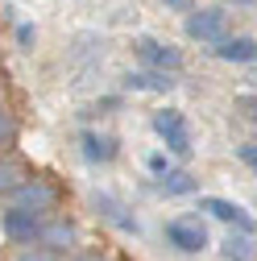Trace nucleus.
Returning a JSON list of instances; mask_svg holds the SVG:
<instances>
[{
	"mask_svg": "<svg viewBox=\"0 0 257 261\" xmlns=\"http://www.w3.org/2000/svg\"><path fill=\"white\" fill-rule=\"evenodd\" d=\"M224 29H228V13H224V9H203V13H191V17H187V38L220 42Z\"/></svg>",
	"mask_w": 257,
	"mask_h": 261,
	"instance_id": "f257e3e1",
	"label": "nucleus"
},
{
	"mask_svg": "<svg viewBox=\"0 0 257 261\" xmlns=\"http://www.w3.org/2000/svg\"><path fill=\"white\" fill-rule=\"evenodd\" d=\"M153 133L162 137L174 153H191V133H187V124H183L178 112H158L153 116Z\"/></svg>",
	"mask_w": 257,
	"mask_h": 261,
	"instance_id": "f03ea898",
	"label": "nucleus"
},
{
	"mask_svg": "<svg viewBox=\"0 0 257 261\" xmlns=\"http://www.w3.org/2000/svg\"><path fill=\"white\" fill-rule=\"evenodd\" d=\"M166 237H170L183 253H199V249L208 245V232H203L199 220H170V224H166Z\"/></svg>",
	"mask_w": 257,
	"mask_h": 261,
	"instance_id": "7ed1b4c3",
	"label": "nucleus"
},
{
	"mask_svg": "<svg viewBox=\"0 0 257 261\" xmlns=\"http://www.w3.org/2000/svg\"><path fill=\"white\" fill-rule=\"evenodd\" d=\"M5 232H9L13 241H21V245H34V241L42 237V224L34 220V212L13 207V212H5Z\"/></svg>",
	"mask_w": 257,
	"mask_h": 261,
	"instance_id": "20e7f679",
	"label": "nucleus"
},
{
	"mask_svg": "<svg viewBox=\"0 0 257 261\" xmlns=\"http://www.w3.org/2000/svg\"><path fill=\"white\" fill-rule=\"evenodd\" d=\"M54 203V191L46 187V182H21L17 187V207H25V212H46Z\"/></svg>",
	"mask_w": 257,
	"mask_h": 261,
	"instance_id": "39448f33",
	"label": "nucleus"
},
{
	"mask_svg": "<svg viewBox=\"0 0 257 261\" xmlns=\"http://www.w3.org/2000/svg\"><path fill=\"white\" fill-rule=\"evenodd\" d=\"M137 50H141V58L145 62H153V67H162V71H178V50H170V46H158V42H149V38H141L137 42Z\"/></svg>",
	"mask_w": 257,
	"mask_h": 261,
	"instance_id": "423d86ee",
	"label": "nucleus"
},
{
	"mask_svg": "<svg viewBox=\"0 0 257 261\" xmlns=\"http://www.w3.org/2000/svg\"><path fill=\"white\" fill-rule=\"evenodd\" d=\"M216 54L228 58V62H253V58H257V42H253V38H228V42L220 38Z\"/></svg>",
	"mask_w": 257,
	"mask_h": 261,
	"instance_id": "0eeeda50",
	"label": "nucleus"
},
{
	"mask_svg": "<svg viewBox=\"0 0 257 261\" xmlns=\"http://www.w3.org/2000/svg\"><path fill=\"white\" fill-rule=\"evenodd\" d=\"M203 212H212L216 220H233V224L245 228V232H253V220H249L237 203H228V199H203Z\"/></svg>",
	"mask_w": 257,
	"mask_h": 261,
	"instance_id": "6e6552de",
	"label": "nucleus"
},
{
	"mask_svg": "<svg viewBox=\"0 0 257 261\" xmlns=\"http://www.w3.org/2000/svg\"><path fill=\"white\" fill-rule=\"evenodd\" d=\"M95 207L104 212V220H112L116 228H124V232H137V220L133 216H124V207L116 199H108V195H95Z\"/></svg>",
	"mask_w": 257,
	"mask_h": 261,
	"instance_id": "1a4fd4ad",
	"label": "nucleus"
},
{
	"mask_svg": "<svg viewBox=\"0 0 257 261\" xmlns=\"http://www.w3.org/2000/svg\"><path fill=\"white\" fill-rule=\"evenodd\" d=\"M128 87H141V91H170L174 79L158 75V71H137V75H128Z\"/></svg>",
	"mask_w": 257,
	"mask_h": 261,
	"instance_id": "9d476101",
	"label": "nucleus"
},
{
	"mask_svg": "<svg viewBox=\"0 0 257 261\" xmlns=\"http://www.w3.org/2000/svg\"><path fill=\"white\" fill-rule=\"evenodd\" d=\"M83 153H87V162H108L116 149H112V141H100L95 133H87L83 137Z\"/></svg>",
	"mask_w": 257,
	"mask_h": 261,
	"instance_id": "9b49d317",
	"label": "nucleus"
},
{
	"mask_svg": "<svg viewBox=\"0 0 257 261\" xmlns=\"http://www.w3.org/2000/svg\"><path fill=\"white\" fill-rule=\"evenodd\" d=\"M162 191L166 195H187V191H195V182H191V174H183V170H166V178H162Z\"/></svg>",
	"mask_w": 257,
	"mask_h": 261,
	"instance_id": "f8f14e48",
	"label": "nucleus"
},
{
	"mask_svg": "<svg viewBox=\"0 0 257 261\" xmlns=\"http://www.w3.org/2000/svg\"><path fill=\"white\" fill-rule=\"evenodd\" d=\"M42 237L50 241V249H62V245L75 241V228L71 224H54V228H42Z\"/></svg>",
	"mask_w": 257,
	"mask_h": 261,
	"instance_id": "ddd939ff",
	"label": "nucleus"
},
{
	"mask_svg": "<svg viewBox=\"0 0 257 261\" xmlns=\"http://www.w3.org/2000/svg\"><path fill=\"white\" fill-rule=\"evenodd\" d=\"M224 257H228V261H249L253 249H249L245 237H228V241H224Z\"/></svg>",
	"mask_w": 257,
	"mask_h": 261,
	"instance_id": "4468645a",
	"label": "nucleus"
},
{
	"mask_svg": "<svg viewBox=\"0 0 257 261\" xmlns=\"http://www.w3.org/2000/svg\"><path fill=\"white\" fill-rule=\"evenodd\" d=\"M21 187V170L13 162H0V191H17Z\"/></svg>",
	"mask_w": 257,
	"mask_h": 261,
	"instance_id": "2eb2a0df",
	"label": "nucleus"
},
{
	"mask_svg": "<svg viewBox=\"0 0 257 261\" xmlns=\"http://www.w3.org/2000/svg\"><path fill=\"white\" fill-rule=\"evenodd\" d=\"M17 261H54V253H38V249H25Z\"/></svg>",
	"mask_w": 257,
	"mask_h": 261,
	"instance_id": "dca6fc26",
	"label": "nucleus"
},
{
	"mask_svg": "<svg viewBox=\"0 0 257 261\" xmlns=\"http://www.w3.org/2000/svg\"><path fill=\"white\" fill-rule=\"evenodd\" d=\"M162 5L166 9H178V13H191V9H195V0H162Z\"/></svg>",
	"mask_w": 257,
	"mask_h": 261,
	"instance_id": "f3484780",
	"label": "nucleus"
},
{
	"mask_svg": "<svg viewBox=\"0 0 257 261\" xmlns=\"http://www.w3.org/2000/svg\"><path fill=\"white\" fill-rule=\"evenodd\" d=\"M241 158H245V162H249V166L257 170V145H241Z\"/></svg>",
	"mask_w": 257,
	"mask_h": 261,
	"instance_id": "a211bd4d",
	"label": "nucleus"
},
{
	"mask_svg": "<svg viewBox=\"0 0 257 261\" xmlns=\"http://www.w3.org/2000/svg\"><path fill=\"white\" fill-rule=\"evenodd\" d=\"M17 42H21V46H29V42H34V29L21 25V29H17Z\"/></svg>",
	"mask_w": 257,
	"mask_h": 261,
	"instance_id": "6ab92c4d",
	"label": "nucleus"
},
{
	"mask_svg": "<svg viewBox=\"0 0 257 261\" xmlns=\"http://www.w3.org/2000/svg\"><path fill=\"white\" fill-rule=\"evenodd\" d=\"M9 133H13V120H9V116H0V141H5Z\"/></svg>",
	"mask_w": 257,
	"mask_h": 261,
	"instance_id": "aec40b11",
	"label": "nucleus"
}]
</instances>
